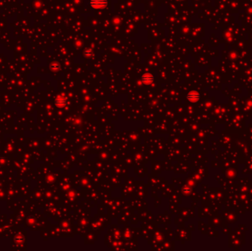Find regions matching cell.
I'll return each instance as SVG.
<instances>
[{
	"mask_svg": "<svg viewBox=\"0 0 252 251\" xmlns=\"http://www.w3.org/2000/svg\"><path fill=\"white\" fill-rule=\"evenodd\" d=\"M107 0H90L89 5L94 9H104L108 6Z\"/></svg>",
	"mask_w": 252,
	"mask_h": 251,
	"instance_id": "cell-1",
	"label": "cell"
},
{
	"mask_svg": "<svg viewBox=\"0 0 252 251\" xmlns=\"http://www.w3.org/2000/svg\"><path fill=\"white\" fill-rule=\"evenodd\" d=\"M141 81L142 83L144 85H151L153 83L154 81V76L152 74L150 73H145L141 77Z\"/></svg>",
	"mask_w": 252,
	"mask_h": 251,
	"instance_id": "cell-2",
	"label": "cell"
},
{
	"mask_svg": "<svg viewBox=\"0 0 252 251\" xmlns=\"http://www.w3.org/2000/svg\"><path fill=\"white\" fill-rule=\"evenodd\" d=\"M66 99L62 96H58L57 97V98L55 100V105L58 107V108H64L66 106Z\"/></svg>",
	"mask_w": 252,
	"mask_h": 251,
	"instance_id": "cell-3",
	"label": "cell"
},
{
	"mask_svg": "<svg viewBox=\"0 0 252 251\" xmlns=\"http://www.w3.org/2000/svg\"><path fill=\"white\" fill-rule=\"evenodd\" d=\"M187 99L189 101L192 102H195L199 100L200 99V94L198 92L195 91H190L187 96Z\"/></svg>",
	"mask_w": 252,
	"mask_h": 251,
	"instance_id": "cell-4",
	"label": "cell"
},
{
	"mask_svg": "<svg viewBox=\"0 0 252 251\" xmlns=\"http://www.w3.org/2000/svg\"><path fill=\"white\" fill-rule=\"evenodd\" d=\"M60 68H61V66L58 63L53 62V63H52L50 64V69H51V70H52L54 71H56L59 70V69H60Z\"/></svg>",
	"mask_w": 252,
	"mask_h": 251,
	"instance_id": "cell-5",
	"label": "cell"
},
{
	"mask_svg": "<svg viewBox=\"0 0 252 251\" xmlns=\"http://www.w3.org/2000/svg\"><path fill=\"white\" fill-rule=\"evenodd\" d=\"M85 55L86 57H88V56H91L92 55V51L90 49H87L86 52H85Z\"/></svg>",
	"mask_w": 252,
	"mask_h": 251,
	"instance_id": "cell-6",
	"label": "cell"
}]
</instances>
